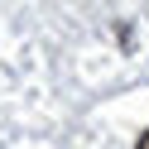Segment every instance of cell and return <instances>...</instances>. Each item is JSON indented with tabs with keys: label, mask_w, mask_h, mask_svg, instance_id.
I'll return each mask as SVG.
<instances>
[{
	"label": "cell",
	"mask_w": 149,
	"mask_h": 149,
	"mask_svg": "<svg viewBox=\"0 0 149 149\" xmlns=\"http://www.w3.org/2000/svg\"><path fill=\"white\" fill-rule=\"evenodd\" d=\"M135 149H149V130H144V135H139V144H135Z\"/></svg>",
	"instance_id": "cell-1"
}]
</instances>
